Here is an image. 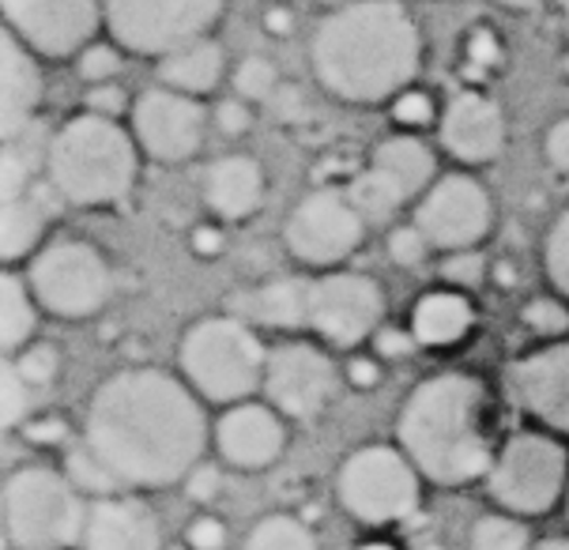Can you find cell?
<instances>
[{"instance_id": "d590c367", "label": "cell", "mask_w": 569, "mask_h": 550, "mask_svg": "<svg viewBox=\"0 0 569 550\" xmlns=\"http://www.w3.org/2000/svg\"><path fill=\"white\" fill-rule=\"evenodd\" d=\"M487 276V257L479 249H457V253H446L441 260V279L457 291H468V287L483 283Z\"/></svg>"}, {"instance_id": "7a4b0ae2", "label": "cell", "mask_w": 569, "mask_h": 550, "mask_svg": "<svg viewBox=\"0 0 569 550\" xmlns=\"http://www.w3.org/2000/svg\"><path fill=\"white\" fill-rule=\"evenodd\" d=\"M310 61L340 102H392L419 76L422 34L400 0H347L317 23Z\"/></svg>"}, {"instance_id": "f5cc1de1", "label": "cell", "mask_w": 569, "mask_h": 550, "mask_svg": "<svg viewBox=\"0 0 569 550\" xmlns=\"http://www.w3.org/2000/svg\"><path fill=\"white\" fill-rule=\"evenodd\" d=\"M498 4L513 8V12H532V8H539L543 0H498Z\"/></svg>"}, {"instance_id": "d4e9b609", "label": "cell", "mask_w": 569, "mask_h": 550, "mask_svg": "<svg viewBox=\"0 0 569 550\" xmlns=\"http://www.w3.org/2000/svg\"><path fill=\"white\" fill-rule=\"evenodd\" d=\"M223 72H227V53L216 38H197V42L159 57L162 87H173V91L192 94V99L216 91L223 83Z\"/></svg>"}, {"instance_id": "d6a6232c", "label": "cell", "mask_w": 569, "mask_h": 550, "mask_svg": "<svg viewBox=\"0 0 569 550\" xmlns=\"http://www.w3.org/2000/svg\"><path fill=\"white\" fill-rule=\"evenodd\" d=\"M31 384L19 373V366L8 359L4 362V373H0V419H4L8 430L23 427L27 411H31Z\"/></svg>"}, {"instance_id": "ba28073f", "label": "cell", "mask_w": 569, "mask_h": 550, "mask_svg": "<svg viewBox=\"0 0 569 550\" xmlns=\"http://www.w3.org/2000/svg\"><path fill=\"white\" fill-rule=\"evenodd\" d=\"M336 494L359 524H400L419 509L422 476L400 446H362L340 464Z\"/></svg>"}, {"instance_id": "7c38bea8", "label": "cell", "mask_w": 569, "mask_h": 550, "mask_svg": "<svg viewBox=\"0 0 569 550\" xmlns=\"http://www.w3.org/2000/svg\"><path fill=\"white\" fill-rule=\"evenodd\" d=\"M385 294L362 272L310 276V306H306V332L321 336L328 347L355 351L381 328Z\"/></svg>"}, {"instance_id": "681fc988", "label": "cell", "mask_w": 569, "mask_h": 550, "mask_svg": "<svg viewBox=\"0 0 569 550\" xmlns=\"http://www.w3.org/2000/svg\"><path fill=\"white\" fill-rule=\"evenodd\" d=\"M192 249H197L200 257H216L219 249H223V234L211 227H200L197 234H192Z\"/></svg>"}, {"instance_id": "3957f363", "label": "cell", "mask_w": 569, "mask_h": 550, "mask_svg": "<svg viewBox=\"0 0 569 550\" xmlns=\"http://www.w3.org/2000/svg\"><path fill=\"white\" fill-rule=\"evenodd\" d=\"M397 446L433 487H468L495 464L490 400L471 373H433L415 384L397 419Z\"/></svg>"}, {"instance_id": "60d3db41", "label": "cell", "mask_w": 569, "mask_h": 550, "mask_svg": "<svg viewBox=\"0 0 569 550\" xmlns=\"http://www.w3.org/2000/svg\"><path fill=\"white\" fill-rule=\"evenodd\" d=\"M392 121L403 124V129H422V124L433 121V99L427 91H400L392 99Z\"/></svg>"}, {"instance_id": "f546056e", "label": "cell", "mask_w": 569, "mask_h": 550, "mask_svg": "<svg viewBox=\"0 0 569 550\" xmlns=\"http://www.w3.org/2000/svg\"><path fill=\"white\" fill-rule=\"evenodd\" d=\"M242 550H317V536L306 520L291 513H272L257 520Z\"/></svg>"}, {"instance_id": "f907efd6", "label": "cell", "mask_w": 569, "mask_h": 550, "mask_svg": "<svg viewBox=\"0 0 569 550\" xmlns=\"http://www.w3.org/2000/svg\"><path fill=\"white\" fill-rule=\"evenodd\" d=\"M378 343H381V354H408L415 336L411 332H392V328H389V332L378 336Z\"/></svg>"}, {"instance_id": "74e56055", "label": "cell", "mask_w": 569, "mask_h": 550, "mask_svg": "<svg viewBox=\"0 0 569 550\" xmlns=\"http://www.w3.org/2000/svg\"><path fill=\"white\" fill-rule=\"evenodd\" d=\"M121 72V53L118 46H106V42H91L80 53V76L87 83H113Z\"/></svg>"}, {"instance_id": "5b68a950", "label": "cell", "mask_w": 569, "mask_h": 550, "mask_svg": "<svg viewBox=\"0 0 569 550\" xmlns=\"http://www.w3.org/2000/svg\"><path fill=\"white\" fill-rule=\"evenodd\" d=\"M178 366L189 389L208 403H242L264 389L268 351L238 313L204 317L181 336Z\"/></svg>"}, {"instance_id": "ab89813d", "label": "cell", "mask_w": 569, "mask_h": 550, "mask_svg": "<svg viewBox=\"0 0 569 550\" xmlns=\"http://www.w3.org/2000/svg\"><path fill=\"white\" fill-rule=\"evenodd\" d=\"M427 249H430V241L415 223L389 234V257H392V264H400V268L422 264V260H427Z\"/></svg>"}, {"instance_id": "484cf974", "label": "cell", "mask_w": 569, "mask_h": 550, "mask_svg": "<svg viewBox=\"0 0 569 550\" xmlns=\"http://www.w3.org/2000/svg\"><path fill=\"white\" fill-rule=\"evenodd\" d=\"M373 167L389 173L397 186L408 192V200L422 197L433 186V170H438V159H433L430 143L403 132V137H389L373 148Z\"/></svg>"}, {"instance_id": "30bf717a", "label": "cell", "mask_w": 569, "mask_h": 550, "mask_svg": "<svg viewBox=\"0 0 569 550\" xmlns=\"http://www.w3.org/2000/svg\"><path fill=\"white\" fill-rule=\"evenodd\" d=\"M27 283L46 313L64 321L94 317L110 302L113 276L106 257L87 241H53L42 246L27 264Z\"/></svg>"}, {"instance_id": "8992f818", "label": "cell", "mask_w": 569, "mask_h": 550, "mask_svg": "<svg viewBox=\"0 0 569 550\" xmlns=\"http://www.w3.org/2000/svg\"><path fill=\"white\" fill-rule=\"evenodd\" d=\"M87 506L69 471L19 468L4 482V536L16 550L80 547Z\"/></svg>"}, {"instance_id": "f35d334b", "label": "cell", "mask_w": 569, "mask_h": 550, "mask_svg": "<svg viewBox=\"0 0 569 550\" xmlns=\"http://www.w3.org/2000/svg\"><path fill=\"white\" fill-rule=\"evenodd\" d=\"M525 324L539 336H562L569 328V310L558 298H532L525 306Z\"/></svg>"}, {"instance_id": "680465c9", "label": "cell", "mask_w": 569, "mask_h": 550, "mask_svg": "<svg viewBox=\"0 0 569 550\" xmlns=\"http://www.w3.org/2000/svg\"><path fill=\"white\" fill-rule=\"evenodd\" d=\"M566 509H569V494H566Z\"/></svg>"}, {"instance_id": "83f0119b", "label": "cell", "mask_w": 569, "mask_h": 550, "mask_svg": "<svg viewBox=\"0 0 569 550\" xmlns=\"http://www.w3.org/2000/svg\"><path fill=\"white\" fill-rule=\"evenodd\" d=\"M38 298L27 283V276L8 272L4 283H0V343H4V354L16 359L19 351L34 343V328H38Z\"/></svg>"}, {"instance_id": "f1b7e54d", "label": "cell", "mask_w": 569, "mask_h": 550, "mask_svg": "<svg viewBox=\"0 0 569 550\" xmlns=\"http://www.w3.org/2000/svg\"><path fill=\"white\" fill-rule=\"evenodd\" d=\"M347 197H351V204L362 211L366 223H385V219L397 216V211L408 204V192H403L385 170L373 167V162L362 173H355Z\"/></svg>"}, {"instance_id": "6da1fadb", "label": "cell", "mask_w": 569, "mask_h": 550, "mask_svg": "<svg viewBox=\"0 0 569 550\" xmlns=\"http://www.w3.org/2000/svg\"><path fill=\"white\" fill-rule=\"evenodd\" d=\"M211 438L200 396L167 370H121L91 392L83 449L121 490L173 487L200 464Z\"/></svg>"}, {"instance_id": "2e32d148", "label": "cell", "mask_w": 569, "mask_h": 550, "mask_svg": "<svg viewBox=\"0 0 569 550\" xmlns=\"http://www.w3.org/2000/svg\"><path fill=\"white\" fill-rule=\"evenodd\" d=\"M4 23L19 42L38 57H72L94 42L102 19V0H0Z\"/></svg>"}, {"instance_id": "d6986e66", "label": "cell", "mask_w": 569, "mask_h": 550, "mask_svg": "<svg viewBox=\"0 0 569 550\" xmlns=\"http://www.w3.org/2000/svg\"><path fill=\"white\" fill-rule=\"evenodd\" d=\"M438 137L446 156L465 167H487L506 148V113L495 99L479 91H460L438 121Z\"/></svg>"}, {"instance_id": "9f6ffc18", "label": "cell", "mask_w": 569, "mask_h": 550, "mask_svg": "<svg viewBox=\"0 0 569 550\" xmlns=\"http://www.w3.org/2000/svg\"><path fill=\"white\" fill-rule=\"evenodd\" d=\"M359 550H400V547H392V543H385V539H373V543H362Z\"/></svg>"}, {"instance_id": "5bb4252c", "label": "cell", "mask_w": 569, "mask_h": 550, "mask_svg": "<svg viewBox=\"0 0 569 550\" xmlns=\"http://www.w3.org/2000/svg\"><path fill=\"white\" fill-rule=\"evenodd\" d=\"M495 223V200L471 173L438 178L415 204V227L427 234L430 249L457 253L476 249Z\"/></svg>"}, {"instance_id": "e575fe53", "label": "cell", "mask_w": 569, "mask_h": 550, "mask_svg": "<svg viewBox=\"0 0 569 550\" xmlns=\"http://www.w3.org/2000/svg\"><path fill=\"white\" fill-rule=\"evenodd\" d=\"M69 479L76 482L80 490H87V494H94V498H106V494H121V487H118V479L106 471L99 460L91 457L83 446L72 452L69 457Z\"/></svg>"}, {"instance_id": "4316f807", "label": "cell", "mask_w": 569, "mask_h": 550, "mask_svg": "<svg viewBox=\"0 0 569 550\" xmlns=\"http://www.w3.org/2000/svg\"><path fill=\"white\" fill-rule=\"evenodd\" d=\"M50 223V204L42 192H23V197L4 200V219H0V253L8 264H19L23 257H34V246Z\"/></svg>"}, {"instance_id": "6f0895ef", "label": "cell", "mask_w": 569, "mask_h": 550, "mask_svg": "<svg viewBox=\"0 0 569 550\" xmlns=\"http://www.w3.org/2000/svg\"><path fill=\"white\" fill-rule=\"evenodd\" d=\"M562 19H566V34H569V0H562Z\"/></svg>"}, {"instance_id": "f6af8a7d", "label": "cell", "mask_w": 569, "mask_h": 550, "mask_svg": "<svg viewBox=\"0 0 569 550\" xmlns=\"http://www.w3.org/2000/svg\"><path fill=\"white\" fill-rule=\"evenodd\" d=\"M87 110L102 113V118H118L124 110V91L118 83H94L91 94H87Z\"/></svg>"}, {"instance_id": "277c9868", "label": "cell", "mask_w": 569, "mask_h": 550, "mask_svg": "<svg viewBox=\"0 0 569 550\" xmlns=\"http://www.w3.org/2000/svg\"><path fill=\"white\" fill-rule=\"evenodd\" d=\"M140 143L118 118L83 110L46 140V181L72 208H113L140 178Z\"/></svg>"}, {"instance_id": "e0dca14e", "label": "cell", "mask_w": 569, "mask_h": 550, "mask_svg": "<svg viewBox=\"0 0 569 550\" xmlns=\"http://www.w3.org/2000/svg\"><path fill=\"white\" fill-rule=\"evenodd\" d=\"M506 389L528 419L569 438V340H551L509 362Z\"/></svg>"}, {"instance_id": "4fadbf2b", "label": "cell", "mask_w": 569, "mask_h": 550, "mask_svg": "<svg viewBox=\"0 0 569 550\" xmlns=\"http://www.w3.org/2000/svg\"><path fill=\"white\" fill-rule=\"evenodd\" d=\"M268 403L295 422H313L332 408L340 396V370H336L332 354L317 343L291 340L268 351L264 389Z\"/></svg>"}, {"instance_id": "11a10c76", "label": "cell", "mask_w": 569, "mask_h": 550, "mask_svg": "<svg viewBox=\"0 0 569 550\" xmlns=\"http://www.w3.org/2000/svg\"><path fill=\"white\" fill-rule=\"evenodd\" d=\"M268 27H272V31H287V27H291V19H287L283 12H268Z\"/></svg>"}, {"instance_id": "44dd1931", "label": "cell", "mask_w": 569, "mask_h": 550, "mask_svg": "<svg viewBox=\"0 0 569 550\" xmlns=\"http://www.w3.org/2000/svg\"><path fill=\"white\" fill-rule=\"evenodd\" d=\"M42 91L46 83L42 69H38V53L27 50L12 31H4V42H0V121H4L0 129H4V140L34 129Z\"/></svg>"}, {"instance_id": "b9f144b4", "label": "cell", "mask_w": 569, "mask_h": 550, "mask_svg": "<svg viewBox=\"0 0 569 550\" xmlns=\"http://www.w3.org/2000/svg\"><path fill=\"white\" fill-rule=\"evenodd\" d=\"M186 543H189V550H227V528H223V520H216V517L192 520Z\"/></svg>"}, {"instance_id": "c3c4849f", "label": "cell", "mask_w": 569, "mask_h": 550, "mask_svg": "<svg viewBox=\"0 0 569 550\" xmlns=\"http://www.w3.org/2000/svg\"><path fill=\"white\" fill-rule=\"evenodd\" d=\"M27 438L38 441V446H42V441H64V427L57 419H38L27 427Z\"/></svg>"}, {"instance_id": "4dcf8cb0", "label": "cell", "mask_w": 569, "mask_h": 550, "mask_svg": "<svg viewBox=\"0 0 569 550\" xmlns=\"http://www.w3.org/2000/svg\"><path fill=\"white\" fill-rule=\"evenodd\" d=\"M471 550H532V536L520 524V517L490 513L471 528Z\"/></svg>"}, {"instance_id": "7dc6e473", "label": "cell", "mask_w": 569, "mask_h": 550, "mask_svg": "<svg viewBox=\"0 0 569 550\" xmlns=\"http://www.w3.org/2000/svg\"><path fill=\"white\" fill-rule=\"evenodd\" d=\"M543 156H547V162H551L555 170L569 173V118L551 124V132H547V143H543Z\"/></svg>"}, {"instance_id": "8fae6325", "label": "cell", "mask_w": 569, "mask_h": 550, "mask_svg": "<svg viewBox=\"0 0 569 550\" xmlns=\"http://www.w3.org/2000/svg\"><path fill=\"white\" fill-rule=\"evenodd\" d=\"M366 219L340 189L306 192L287 216L283 241L291 257L306 268H340L362 246Z\"/></svg>"}, {"instance_id": "9a60e30c", "label": "cell", "mask_w": 569, "mask_h": 550, "mask_svg": "<svg viewBox=\"0 0 569 550\" xmlns=\"http://www.w3.org/2000/svg\"><path fill=\"white\" fill-rule=\"evenodd\" d=\"M132 137L148 159L162 162V167H178L204 148L208 110L200 99L173 91V87H148L132 102Z\"/></svg>"}, {"instance_id": "ac0fdd59", "label": "cell", "mask_w": 569, "mask_h": 550, "mask_svg": "<svg viewBox=\"0 0 569 550\" xmlns=\"http://www.w3.org/2000/svg\"><path fill=\"white\" fill-rule=\"evenodd\" d=\"M216 449L230 468L264 471L287 449V419L272 403H230L216 422Z\"/></svg>"}, {"instance_id": "ee69618b", "label": "cell", "mask_w": 569, "mask_h": 550, "mask_svg": "<svg viewBox=\"0 0 569 550\" xmlns=\"http://www.w3.org/2000/svg\"><path fill=\"white\" fill-rule=\"evenodd\" d=\"M216 124L227 132V137H242V132L253 124V113H249V102L246 99H227L219 102L216 110Z\"/></svg>"}, {"instance_id": "816d5d0a", "label": "cell", "mask_w": 569, "mask_h": 550, "mask_svg": "<svg viewBox=\"0 0 569 550\" xmlns=\"http://www.w3.org/2000/svg\"><path fill=\"white\" fill-rule=\"evenodd\" d=\"M351 378H355V384H378L381 366L373 362V359H355L351 362Z\"/></svg>"}, {"instance_id": "cb8c5ba5", "label": "cell", "mask_w": 569, "mask_h": 550, "mask_svg": "<svg viewBox=\"0 0 569 550\" xmlns=\"http://www.w3.org/2000/svg\"><path fill=\"white\" fill-rule=\"evenodd\" d=\"M471 324H476V310H471L465 291H457V287H441V291L422 294L411 310V336L422 347L460 343L471 332Z\"/></svg>"}, {"instance_id": "52a82bcc", "label": "cell", "mask_w": 569, "mask_h": 550, "mask_svg": "<svg viewBox=\"0 0 569 550\" xmlns=\"http://www.w3.org/2000/svg\"><path fill=\"white\" fill-rule=\"evenodd\" d=\"M487 494L509 517H539L569 494V452L551 430L506 438L487 471Z\"/></svg>"}, {"instance_id": "bcb514c9", "label": "cell", "mask_w": 569, "mask_h": 550, "mask_svg": "<svg viewBox=\"0 0 569 550\" xmlns=\"http://www.w3.org/2000/svg\"><path fill=\"white\" fill-rule=\"evenodd\" d=\"M498 38L495 31H487V27H479V31H471L468 38V64H476V69H490V64H498Z\"/></svg>"}, {"instance_id": "7402d4cb", "label": "cell", "mask_w": 569, "mask_h": 550, "mask_svg": "<svg viewBox=\"0 0 569 550\" xmlns=\"http://www.w3.org/2000/svg\"><path fill=\"white\" fill-rule=\"evenodd\" d=\"M264 170L249 156H223L204 170V204L227 223L253 219L264 204Z\"/></svg>"}, {"instance_id": "8d00e7d4", "label": "cell", "mask_w": 569, "mask_h": 550, "mask_svg": "<svg viewBox=\"0 0 569 550\" xmlns=\"http://www.w3.org/2000/svg\"><path fill=\"white\" fill-rule=\"evenodd\" d=\"M12 362L19 366V373H23L31 389L50 384L57 378V370H61V354H57L53 347H46V343H31L27 351H19Z\"/></svg>"}, {"instance_id": "9c48e42d", "label": "cell", "mask_w": 569, "mask_h": 550, "mask_svg": "<svg viewBox=\"0 0 569 550\" xmlns=\"http://www.w3.org/2000/svg\"><path fill=\"white\" fill-rule=\"evenodd\" d=\"M227 0H102L106 31L124 53L167 57L208 38L223 19Z\"/></svg>"}, {"instance_id": "1f68e13d", "label": "cell", "mask_w": 569, "mask_h": 550, "mask_svg": "<svg viewBox=\"0 0 569 550\" xmlns=\"http://www.w3.org/2000/svg\"><path fill=\"white\" fill-rule=\"evenodd\" d=\"M279 91V72L268 57H246L234 69V94L246 102H272V94Z\"/></svg>"}, {"instance_id": "ffe728a7", "label": "cell", "mask_w": 569, "mask_h": 550, "mask_svg": "<svg viewBox=\"0 0 569 550\" xmlns=\"http://www.w3.org/2000/svg\"><path fill=\"white\" fill-rule=\"evenodd\" d=\"M80 550H162L159 517L129 494L94 498L87 506Z\"/></svg>"}, {"instance_id": "db71d44e", "label": "cell", "mask_w": 569, "mask_h": 550, "mask_svg": "<svg viewBox=\"0 0 569 550\" xmlns=\"http://www.w3.org/2000/svg\"><path fill=\"white\" fill-rule=\"evenodd\" d=\"M532 550H569V536H558V539H543V543H536Z\"/></svg>"}, {"instance_id": "603a6c76", "label": "cell", "mask_w": 569, "mask_h": 550, "mask_svg": "<svg viewBox=\"0 0 569 550\" xmlns=\"http://www.w3.org/2000/svg\"><path fill=\"white\" fill-rule=\"evenodd\" d=\"M306 306H310V276H287L272 283L246 291L238 298L234 313L246 324L279 328V332H302L306 328Z\"/></svg>"}, {"instance_id": "7bdbcfd3", "label": "cell", "mask_w": 569, "mask_h": 550, "mask_svg": "<svg viewBox=\"0 0 569 550\" xmlns=\"http://www.w3.org/2000/svg\"><path fill=\"white\" fill-rule=\"evenodd\" d=\"M219 487H223V476L208 464H197L186 476V494L192 501H216L219 498Z\"/></svg>"}, {"instance_id": "836d02e7", "label": "cell", "mask_w": 569, "mask_h": 550, "mask_svg": "<svg viewBox=\"0 0 569 550\" xmlns=\"http://www.w3.org/2000/svg\"><path fill=\"white\" fill-rule=\"evenodd\" d=\"M543 268H547V276H551L555 291L562 294V302H569V208L555 219L551 234H547Z\"/></svg>"}]
</instances>
